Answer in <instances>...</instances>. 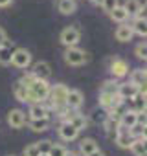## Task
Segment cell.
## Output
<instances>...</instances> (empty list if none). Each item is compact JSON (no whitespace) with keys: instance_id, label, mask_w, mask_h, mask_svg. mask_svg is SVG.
Here are the masks:
<instances>
[{"instance_id":"cell-1","label":"cell","mask_w":147,"mask_h":156,"mask_svg":"<svg viewBox=\"0 0 147 156\" xmlns=\"http://www.w3.org/2000/svg\"><path fill=\"white\" fill-rule=\"evenodd\" d=\"M68 87L66 85H63V83H57L55 87H50V96H48V99H50V103H52V108L53 110H57L61 116H64V112L68 110L66 108V96H68Z\"/></svg>"},{"instance_id":"cell-2","label":"cell","mask_w":147,"mask_h":156,"mask_svg":"<svg viewBox=\"0 0 147 156\" xmlns=\"http://www.w3.org/2000/svg\"><path fill=\"white\" fill-rule=\"evenodd\" d=\"M28 92H30V103H42L50 96V85L48 81L35 79L33 85L28 88Z\"/></svg>"},{"instance_id":"cell-3","label":"cell","mask_w":147,"mask_h":156,"mask_svg":"<svg viewBox=\"0 0 147 156\" xmlns=\"http://www.w3.org/2000/svg\"><path fill=\"white\" fill-rule=\"evenodd\" d=\"M64 61H66V64H70V66H81V64H85V62L88 61V55H87L85 50L74 46V48H66V51H64Z\"/></svg>"},{"instance_id":"cell-4","label":"cell","mask_w":147,"mask_h":156,"mask_svg":"<svg viewBox=\"0 0 147 156\" xmlns=\"http://www.w3.org/2000/svg\"><path fill=\"white\" fill-rule=\"evenodd\" d=\"M11 64H13L15 68H20V70L28 68V66L31 64V53H30L28 50H24V48H17V50H13Z\"/></svg>"},{"instance_id":"cell-5","label":"cell","mask_w":147,"mask_h":156,"mask_svg":"<svg viewBox=\"0 0 147 156\" xmlns=\"http://www.w3.org/2000/svg\"><path fill=\"white\" fill-rule=\"evenodd\" d=\"M79 39H81V31H79L77 28H74V26L64 28V30L61 31V42H63L66 48H74V46L79 42Z\"/></svg>"},{"instance_id":"cell-6","label":"cell","mask_w":147,"mask_h":156,"mask_svg":"<svg viewBox=\"0 0 147 156\" xmlns=\"http://www.w3.org/2000/svg\"><path fill=\"white\" fill-rule=\"evenodd\" d=\"M8 125L11 129H22L26 125V112H22L20 108H11L8 112Z\"/></svg>"},{"instance_id":"cell-7","label":"cell","mask_w":147,"mask_h":156,"mask_svg":"<svg viewBox=\"0 0 147 156\" xmlns=\"http://www.w3.org/2000/svg\"><path fill=\"white\" fill-rule=\"evenodd\" d=\"M35 79H42V81H48L50 75H52V66L48 61H39L33 64V70H31Z\"/></svg>"},{"instance_id":"cell-8","label":"cell","mask_w":147,"mask_h":156,"mask_svg":"<svg viewBox=\"0 0 147 156\" xmlns=\"http://www.w3.org/2000/svg\"><path fill=\"white\" fill-rule=\"evenodd\" d=\"M83 103H85V96L81 90H68V96H66V108L68 110H77V108H81Z\"/></svg>"},{"instance_id":"cell-9","label":"cell","mask_w":147,"mask_h":156,"mask_svg":"<svg viewBox=\"0 0 147 156\" xmlns=\"http://www.w3.org/2000/svg\"><path fill=\"white\" fill-rule=\"evenodd\" d=\"M138 123V114L134 112V110H125L121 116H120V119H118V125L121 127V129H127V130H131L134 125Z\"/></svg>"},{"instance_id":"cell-10","label":"cell","mask_w":147,"mask_h":156,"mask_svg":"<svg viewBox=\"0 0 147 156\" xmlns=\"http://www.w3.org/2000/svg\"><path fill=\"white\" fill-rule=\"evenodd\" d=\"M59 136H61V140H64V141H74V140L79 136V130H77L76 127H72L70 123L63 121V123L59 125Z\"/></svg>"},{"instance_id":"cell-11","label":"cell","mask_w":147,"mask_h":156,"mask_svg":"<svg viewBox=\"0 0 147 156\" xmlns=\"http://www.w3.org/2000/svg\"><path fill=\"white\" fill-rule=\"evenodd\" d=\"M116 94H118V98H121L123 101H127V99H132V98L138 94V88H136L132 83H120Z\"/></svg>"},{"instance_id":"cell-12","label":"cell","mask_w":147,"mask_h":156,"mask_svg":"<svg viewBox=\"0 0 147 156\" xmlns=\"http://www.w3.org/2000/svg\"><path fill=\"white\" fill-rule=\"evenodd\" d=\"M110 73H112L114 77H125V75L129 73V64H127V61H123V59H114V61L110 62Z\"/></svg>"},{"instance_id":"cell-13","label":"cell","mask_w":147,"mask_h":156,"mask_svg":"<svg viewBox=\"0 0 147 156\" xmlns=\"http://www.w3.org/2000/svg\"><path fill=\"white\" fill-rule=\"evenodd\" d=\"M64 121H66V123H70L72 127H76L77 130H81V129H85V127H87V118H85V114H79V112L66 114Z\"/></svg>"},{"instance_id":"cell-14","label":"cell","mask_w":147,"mask_h":156,"mask_svg":"<svg viewBox=\"0 0 147 156\" xmlns=\"http://www.w3.org/2000/svg\"><path fill=\"white\" fill-rule=\"evenodd\" d=\"M114 140H116V143H118L121 149H129L131 143H132V136L129 134L127 129H121V127H118V132H116Z\"/></svg>"},{"instance_id":"cell-15","label":"cell","mask_w":147,"mask_h":156,"mask_svg":"<svg viewBox=\"0 0 147 156\" xmlns=\"http://www.w3.org/2000/svg\"><path fill=\"white\" fill-rule=\"evenodd\" d=\"M145 79H147L145 70H143V68H136V70H132V73H131V81H129V83H132L136 88H142V87H145Z\"/></svg>"},{"instance_id":"cell-16","label":"cell","mask_w":147,"mask_h":156,"mask_svg":"<svg viewBox=\"0 0 147 156\" xmlns=\"http://www.w3.org/2000/svg\"><path fill=\"white\" fill-rule=\"evenodd\" d=\"M116 41H120V42H129L131 39H132V30H131V26L129 24H121V26H118V30H116Z\"/></svg>"},{"instance_id":"cell-17","label":"cell","mask_w":147,"mask_h":156,"mask_svg":"<svg viewBox=\"0 0 147 156\" xmlns=\"http://www.w3.org/2000/svg\"><path fill=\"white\" fill-rule=\"evenodd\" d=\"M13 96H15L19 101H22V103H30V92H28V88H26L20 81H17V83L13 85Z\"/></svg>"},{"instance_id":"cell-18","label":"cell","mask_w":147,"mask_h":156,"mask_svg":"<svg viewBox=\"0 0 147 156\" xmlns=\"http://www.w3.org/2000/svg\"><path fill=\"white\" fill-rule=\"evenodd\" d=\"M30 116H31V119H44V118H48V108L42 103H31Z\"/></svg>"},{"instance_id":"cell-19","label":"cell","mask_w":147,"mask_h":156,"mask_svg":"<svg viewBox=\"0 0 147 156\" xmlns=\"http://www.w3.org/2000/svg\"><path fill=\"white\" fill-rule=\"evenodd\" d=\"M79 151H81V154H85V156H88L90 152L98 151L96 140H94V138H83V140L79 141Z\"/></svg>"},{"instance_id":"cell-20","label":"cell","mask_w":147,"mask_h":156,"mask_svg":"<svg viewBox=\"0 0 147 156\" xmlns=\"http://www.w3.org/2000/svg\"><path fill=\"white\" fill-rule=\"evenodd\" d=\"M90 119H92V123H96V125H103V123L109 119V110H105L103 107H98V108L92 110Z\"/></svg>"},{"instance_id":"cell-21","label":"cell","mask_w":147,"mask_h":156,"mask_svg":"<svg viewBox=\"0 0 147 156\" xmlns=\"http://www.w3.org/2000/svg\"><path fill=\"white\" fill-rule=\"evenodd\" d=\"M11 55H13V46L9 42H6L4 46H0V64L2 66L11 64Z\"/></svg>"},{"instance_id":"cell-22","label":"cell","mask_w":147,"mask_h":156,"mask_svg":"<svg viewBox=\"0 0 147 156\" xmlns=\"http://www.w3.org/2000/svg\"><path fill=\"white\" fill-rule=\"evenodd\" d=\"M57 9H59L63 15H72V13H76L77 6H76V2H74V0H59Z\"/></svg>"},{"instance_id":"cell-23","label":"cell","mask_w":147,"mask_h":156,"mask_svg":"<svg viewBox=\"0 0 147 156\" xmlns=\"http://www.w3.org/2000/svg\"><path fill=\"white\" fill-rule=\"evenodd\" d=\"M109 15H110V19H112V20H116V22H120V24H125V20L129 19L127 11H125V9H123V6H120V4H118V6H116Z\"/></svg>"},{"instance_id":"cell-24","label":"cell","mask_w":147,"mask_h":156,"mask_svg":"<svg viewBox=\"0 0 147 156\" xmlns=\"http://www.w3.org/2000/svg\"><path fill=\"white\" fill-rule=\"evenodd\" d=\"M131 152L134 156H147V151H145V140H132L131 143Z\"/></svg>"},{"instance_id":"cell-25","label":"cell","mask_w":147,"mask_h":156,"mask_svg":"<svg viewBox=\"0 0 147 156\" xmlns=\"http://www.w3.org/2000/svg\"><path fill=\"white\" fill-rule=\"evenodd\" d=\"M48 127H50V119L48 118H44V119H31L30 121V129L33 132H44V130H48Z\"/></svg>"},{"instance_id":"cell-26","label":"cell","mask_w":147,"mask_h":156,"mask_svg":"<svg viewBox=\"0 0 147 156\" xmlns=\"http://www.w3.org/2000/svg\"><path fill=\"white\" fill-rule=\"evenodd\" d=\"M131 101H132V105H134V108H131V110H134L136 114L145 112V96H143V94H136Z\"/></svg>"},{"instance_id":"cell-27","label":"cell","mask_w":147,"mask_h":156,"mask_svg":"<svg viewBox=\"0 0 147 156\" xmlns=\"http://www.w3.org/2000/svg\"><path fill=\"white\" fill-rule=\"evenodd\" d=\"M131 30H132V33H136V35H140V37H145V35H147V22H145V20H136V19H134Z\"/></svg>"},{"instance_id":"cell-28","label":"cell","mask_w":147,"mask_h":156,"mask_svg":"<svg viewBox=\"0 0 147 156\" xmlns=\"http://www.w3.org/2000/svg\"><path fill=\"white\" fill-rule=\"evenodd\" d=\"M142 8V2L140 0H125V4H123V9L127 11V15H136V11Z\"/></svg>"},{"instance_id":"cell-29","label":"cell","mask_w":147,"mask_h":156,"mask_svg":"<svg viewBox=\"0 0 147 156\" xmlns=\"http://www.w3.org/2000/svg\"><path fill=\"white\" fill-rule=\"evenodd\" d=\"M101 92H103V94H112V96H118V94H116V92H118V83H114V81H105V83H103Z\"/></svg>"},{"instance_id":"cell-30","label":"cell","mask_w":147,"mask_h":156,"mask_svg":"<svg viewBox=\"0 0 147 156\" xmlns=\"http://www.w3.org/2000/svg\"><path fill=\"white\" fill-rule=\"evenodd\" d=\"M52 141L50 140H42V141H37V149H39V154H48L50 149H52Z\"/></svg>"},{"instance_id":"cell-31","label":"cell","mask_w":147,"mask_h":156,"mask_svg":"<svg viewBox=\"0 0 147 156\" xmlns=\"http://www.w3.org/2000/svg\"><path fill=\"white\" fill-rule=\"evenodd\" d=\"M134 53H136V57H138V59L145 61V59H147V46H145V42H140V44L136 46Z\"/></svg>"},{"instance_id":"cell-32","label":"cell","mask_w":147,"mask_h":156,"mask_svg":"<svg viewBox=\"0 0 147 156\" xmlns=\"http://www.w3.org/2000/svg\"><path fill=\"white\" fill-rule=\"evenodd\" d=\"M66 152H68V151H66L63 145H55V143H53L52 149H50V152H48V156H64Z\"/></svg>"},{"instance_id":"cell-33","label":"cell","mask_w":147,"mask_h":156,"mask_svg":"<svg viewBox=\"0 0 147 156\" xmlns=\"http://www.w3.org/2000/svg\"><path fill=\"white\" fill-rule=\"evenodd\" d=\"M19 81H20V83H22L26 88H30V87L33 85V81H35V77H33V73H31V72H28V73H24V75L20 77Z\"/></svg>"},{"instance_id":"cell-34","label":"cell","mask_w":147,"mask_h":156,"mask_svg":"<svg viewBox=\"0 0 147 156\" xmlns=\"http://www.w3.org/2000/svg\"><path fill=\"white\" fill-rule=\"evenodd\" d=\"M24 156H39V149H37V143H30V145L24 149Z\"/></svg>"},{"instance_id":"cell-35","label":"cell","mask_w":147,"mask_h":156,"mask_svg":"<svg viewBox=\"0 0 147 156\" xmlns=\"http://www.w3.org/2000/svg\"><path fill=\"white\" fill-rule=\"evenodd\" d=\"M103 8H105V11L107 13H110L116 6H118V0H103V4H101Z\"/></svg>"},{"instance_id":"cell-36","label":"cell","mask_w":147,"mask_h":156,"mask_svg":"<svg viewBox=\"0 0 147 156\" xmlns=\"http://www.w3.org/2000/svg\"><path fill=\"white\" fill-rule=\"evenodd\" d=\"M145 15H147V8H145V4H143V6L136 11L134 17H136V20H145Z\"/></svg>"},{"instance_id":"cell-37","label":"cell","mask_w":147,"mask_h":156,"mask_svg":"<svg viewBox=\"0 0 147 156\" xmlns=\"http://www.w3.org/2000/svg\"><path fill=\"white\" fill-rule=\"evenodd\" d=\"M8 42V37H6V31L2 30V28H0V46H4Z\"/></svg>"},{"instance_id":"cell-38","label":"cell","mask_w":147,"mask_h":156,"mask_svg":"<svg viewBox=\"0 0 147 156\" xmlns=\"http://www.w3.org/2000/svg\"><path fill=\"white\" fill-rule=\"evenodd\" d=\"M9 4H11V0H0V8H6Z\"/></svg>"},{"instance_id":"cell-39","label":"cell","mask_w":147,"mask_h":156,"mask_svg":"<svg viewBox=\"0 0 147 156\" xmlns=\"http://www.w3.org/2000/svg\"><path fill=\"white\" fill-rule=\"evenodd\" d=\"M88 156H103V152H101V151L98 149V151H94V152H90Z\"/></svg>"},{"instance_id":"cell-40","label":"cell","mask_w":147,"mask_h":156,"mask_svg":"<svg viewBox=\"0 0 147 156\" xmlns=\"http://www.w3.org/2000/svg\"><path fill=\"white\" fill-rule=\"evenodd\" d=\"M92 2H94L96 6H101V4H103V0H92Z\"/></svg>"},{"instance_id":"cell-41","label":"cell","mask_w":147,"mask_h":156,"mask_svg":"<svg viewBox=\"0 0 147 156\" xmlns=\"http://www.w3.org/2000/svg\"><path fill=\"white\" fill-rule=\"evenodd\" d=\"M64 156H77V154H76V152H66Z\"/></svg>"},{"instance_id":"cell-42","label":"cell","mask_w":147,"mask_h":156,"mask_svg":"<svg viewBox=\"0 0 147 156\" xmlns=\"http://www.w3.org/2000/svg\"><path fill=\"white\" fill-rule=\"evenodd\" d=\"M39 156H48V154H39Z\"/></svg>"},{"instance_id":"cell-43","label":"cell","mask_w":147,"mask_h":156,"mask_svg":"<svg viewBox=\"0 0 147 156\" xmlns=\"http://www.w3.org/2000/svg\"><path fill=\"white\" fill-rule=\"evenodd\" d=\"M8 156H15V154H8Z\"/></svg>"}]
</instances>
